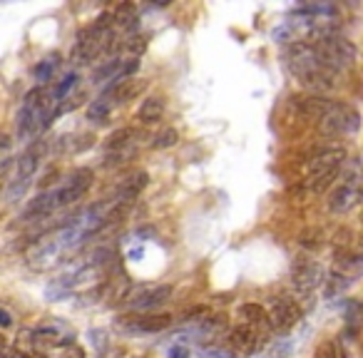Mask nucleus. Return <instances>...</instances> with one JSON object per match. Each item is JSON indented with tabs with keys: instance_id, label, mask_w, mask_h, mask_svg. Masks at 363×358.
Returning <instances> with one entry per match:
<instances>
[{
	"instance_id": "f257e3e1",
	"label": "nucleus",
	"mask_w": 363,
	"mask_h": 358,
	"mask_svg": "<svg viewBox=\"0 0 363 358\" xmlns=\"http://www.w3.org/2000/svg\"><path fill=\"white\" fill-rule=\"evenodd\" d=\"M286 65H289L294 78H296L306 90H311L314 95H321V92L333 87L336 72L329 70V67L321 63L316 47H314L311 43H298V45L289 47V52H286Z\"/></svg>"
},
{
	"instance_id": "f03ea898",
	"label": "nucleus",
	"mask_w": 363,
	"mask_h": 358,
	"mask_svg": "<svg viewBox=\"0 0 363 358\" xmlns=\"http://www.w3.org/2000/svg\"><path fill=\"white\" fill-rule=\"evenodd\" d=\"M55 102L52 95H47L45 90H30L20 104V115H18V135L20 137H30L38 130H43L45 124L52 122L50 115V104Z\"/></svg>"
},
{
	"instance_id": "7ed1b4c3",
	"label": "nucleus",
	"mask_w": 363,
	"mask_h": 358,
	"mask_svg": "<svg viewBox=\"0 0 363 358\" xmlns=\"http://www.w3.org/2000/svg\"><path fill=\"white\" fill-rule=\"evenodd\" d=\"M314 47H316L321 63L333 72L346 70V67H351L353 65V60H356V47L336 33L329 35V38H324V40H318V43H314Z\"/></svg>"
},
{
	"instance_id": "20e7f679",
	"label": "nucleus",
	"mask_w": 363,
	"mask_h": 358,
	"mask_svg": "<svg viewBox=\"0 0 363 358\" xmlns=\"http://www.w3.org/2000/svg\"><path fill=\"white\" fill-rule=\"evenodd\" d=\"M172 299L169 284H140L124 293V306L130 311H152Z\"/></svg>"
},
{
	"instance_id": "39448f33",
	"label": "nucleus",
	"mask_w": 363,
	"mask_h": 358,
	"mask_svg": "<svg viewBox=\"0 0 363 358\" xmlns=\"http://www.w3.org/2000/svg\"><path fill=\"white\" fill-rule=\"evenodd\" d=\"M358 124H361L358 110H353V107L346 102H333L331 112L318 122V127H321L324 135L338 137V135H351V132H356Z\"/></svg>"
},
{
	"instance_id": "423d86ee",
	"label": "nucleus",
	"mask_w": 363,
	"mask_h": 358,
	"mask_svg": "<svg viewBox=\"0 0 363 358\" xmlns=\"http://www.w3.org/2000/svg\"><path fill=\"white\" fill-rule=\"evenodd\" d=\"M95 182V172L87 170V167H80V170L70 172L65 177V182L55 189V199H58V207H70V204L80 202L87 189Z\"/></svg>"
},
{
	"instance_id": "0eeeda50",
	"label": "nucleus",
	"mask_w": 363,
	"mask_h": 358,
	"mask_svg": "<svg viewBox=\"0 0 363 358\" xmlns=\"http://www.w3.org/2000/svg\"><path fill=\"white\" fill-rule=\"evenodd\" d=\"M301 319V309L296 306V301L294 299H274L272 301V309H269V326H272L276 333H286L292 331L294 326L298 324Z\"/></svg>"
},
{
	"instance_id": "6e6552de",
	"label": "nucleus",
	"mask_w": 363,
	"mask_h": 358,
	"mask_svg": "<svg viewBox=\"0 0 363 358\" xmlns=\"http://www.w3.org/2000/svg\"><path fill=\"white\" fill-rule=\"evenodd\" d=\"M346 162V150L344 147H329L321 150L316 157H311L309 162V179H318L326 175H338L341 164Z\"/></svg>"
},
{
	"instance_id": "1a4fd4ad",
	"label": "nucleus",
	"mask_w": 363,
	"mask_h": 358,
	"mask_svg": "<svg viewBox=\"0 0 363 358\" xmlns=\"http://www.w3.org/2000/svg\"><path fill=\"white\" fill-rule=\"evenodd\" d=\"M292 279H294V287H296L298 291L311 293L314 289H318L324 284V269L311 259H301L294 264Z\"/></svg>"
},
{
	"instance_id": "9d476101",
	"label": "nucleus",
	"mask_w": 363,
	"mask_h": 358,
	"mask_svg": "<svg viewBox=\"0 0 363 358\" xmlns=\"http://www.w3.org/2000/svg\"><path fill=\"white\" fill-rule=\"evenodd\" d=\"M175 316L172 313H135V316H124L122 324L132 331H142V333H160L167 331L172 326Z\"/></svg>"
},
{
	"instance_id": "9b49d317",
	"label": "nucleus",
	"mask_w": 363,
	"mask_h": 358,
	"mask_svg": "<svg viewBox=\"0 0 363 358\" xmlns=\"http://www.w3.org/2000/svg\"><path fill=\"white\" fill-rule=\"evenodd\" d=\"M358 202H363V189L351 187V184H338L329 197V212L331 214H346L356 207Z\"/></svg>"
},
{
	"instance_id": "f8f14e48",
	"label": "nucleus",
	"mask_w": 363,
	"mask_h": 358,
	"mask_svg": "<svg viewBox=\"0 0 363 358\" xmlns=\"http://www.w3.org/2000/svg\"><path fill=\"white\" fill-rule=\"evenodd\" d=\"M67 249H65V244L60 241V236L58 239H52V241H45V244H40V247H35V251L30 254V267L33 269H38V271H45V269H50V267H55L58 264V259L63 254H65Z\"/></svg>"
},
{
	"instance_id": "ddd939ff",
	"label": "nucleus",
	"mask_w": 363,
	"mask_h": 358,
	"mask_svg": "<svg viewBox=\"0 0 363 358\" xmlns=\"http://www.w3.org/2000/svg\"><path fill=\"white\" fill-rule=\"evenodd\" d=\"M256 344H259V339H256L254 326L241 324V326H236L232 333H229V351H232L236 358L252 356V353L256 351Z\"/></svg>"
},
{
	"instance_id": "4468645a",
	"label": "nucleus",
	"mask_w": 363,
	"mask_h": 358,
	"mask_svg": "<svg viewBox=\"0 0 363 358\" xmlns=\"http://www.w3.org/2000/svg\"><path fill=\"white\" fill-rule=\"evenodd\" d=\"M58 209V199H55V189L52 192H43L35 199L28 202V207L23 209V222H43Z\"/></svg>"
},
{
	"instance_id": "2eb2a0df",
	"label": "nucleus",
	"mask_w": 363,
	"mask_h": 358,
	"mask_svg": "<svg viewBox=\"0 0 363 358\" xmlns=\"http://www.w3.org/2000/svg\"><path fill=\"white\" fill-rule=\"evenodd\" d=\"M147 172H132L130 177H124L122 182L117 184L115 189V197H112V202L117 204H130L135 197H140L144 187H147Z\"/></svg>"
},
{
	"instance_id": "dca6fc26",
	"label": "nucleus",
	"mask_w": 363,
	"mask_h": 358,
	"mask_svg": "<svg viewBox=\"0 0 363 358\" xmlns=\"http://www.w3.org/2000/svg\"><path fill=\"white\" fill-rule=\"evenodd\" d=\"M333 102H336V100H326L324 95H301V98L294 100V104H296V110L301 112V115L318 120V122L329 115Z\"/></svg>"
},
{
	"instance_id": "f3484780",
	"label": "nucleus",
	"mask_w": 363,
	"mask_h": 358,
	"mask_svg": "<svg viewBox=\"0 0 363 358\" xmlns=\"http://www.w3.org/2000/svg\"><path fill=\"white\" fill-rule=\"evenodd\" d=\"M140 135H142V132L137 130V127H120V130H115L107 139H104L102 150L107 152V155L127 152L130 150V144L135 142V139H140Z\"/></svg>"
},
{
	"instance_id": "a211bd4d",
	"label": "nucleus",
	"mask_w": 363,
	"mask_h": 358,
	"mask_svg": "<svg viewBox=\"0 0 363 358\" xmlns=\"http://www.w3.org/2000/svg\"><path fill=\"white\" fill-rule=\"evenodd\" d=\"M43 152H45V142H35L18 157V179H30L38 172Z\"/></svg>"
},
{
	"instance_id": "6ab92c4d",
	"label": "nucleus",
	"mask_w": 363,
	"mask_h": 358,
	"mask_svg": "<svg viewBox=\"0 0 363 358\" xmlns=\"http://www.w3.org/2000/svg\"><path fill=\"white\" fill-rule=\"evenodd\" d=\"M162 115H164V98H157V95L144 100V102L140 104V110H137V120H140L142 124L160 122Z\"/></svg>"
},
{
	"instance_id": "aec40b11",
	"label": "nucleus",
	"mask_w": 363,
	"mask_h": 358,
	"mask_svg": "<svg viewBox=\"0 0 363 358\" xmlns=\"http://www.w3.org/2000/svg\"><path fill=\"white\" fill-rule=\"evenodd\" d=\"M224 328H227V316H224V313H212V316L199 319V328H197V333L204 336V339H214V336H219Z\"/></svg>"
},
{
	"instance_id": "412c9836",
	"label": "nucleus",
	"mask_w": 363,
	"mask_h": 358,
	"mask_svg": "<svg viewBox=\"0 0 363 358\" xmlns=\"http://www.w3.org/2000/svg\"><path fill=\"white\" fill-rule=\"evenodd\" d=\"M239 319H244L247 326H264L269 324V311L264 306H259V304H241Z\"/></svg>"
},
{
	"instance_id": "4be33fe9",
	"label": "nucleus",
	"mask_w": 363,
	"mask_h": 358,
	"mask_svg": "<svg viewBox=\"0 0 363 358\" xmlns=\"http://www.w3.org/2000/svg\"><path fill=\"white\" fill-rule=\"evenodd\" d=\"M110 112H112V102L107 98H100L87 107V120L95 124H104L110 120Z\"/></svg>"
},
{
	"instance_id": "5701e85b",
	"label": "nucleus",
	"mask_w": 363,
	"mask_h": 358,
	"mask_svg": "<svg viewBox=\"0 0 363 358\" xmlns=\"http://www.w3.org/2000/svg\"><path fill=\"white\" fill-rule=\"evenodd\" d=\"M112 20H115L120 27H132L135 25V20H137V8L132 5V3H120V5L115 8Z\"/></svg>"
},
{
	"instance_id": "b1692460",
	"label": "nucleus",
	"mask_w": 363,
	"mask_h": 358,
	"mask_svg": "<svg viewBox=\"0 0 363 358\" xmlns=\"http://www.w3.org/2000/svg\"><path fill=\"white\" fill-rule=\"evenodd\" d=\"M314 358H346L344 353V346H341V341H324V344L318 346L316 353H314Z\"/></svg>"
},
{
	"instance_id": "393cba45",
	"label": "nucleus",
	"mask_w": 363,
	"mask_h": 358,
	"mask_svg": "<svg viewBox=\"0 0 363 358\" xmlns=\"http://www.w3.org/2000/svg\"><path fill=\"white\" fill-rule=\"evenodd\" d=\"M177 139H179V132H177L175 127H164L162 132H157L155 135L152 147H155V150H167V147H175Z\"/></svg>"
},
{
	"instance_id": "a878e982",
	"label": "nucleus",
	"mask_w": 363,
	"mask_h": 358,
	"mask_svg": "<svg viewBox=\"0 0 363 358\" xmlns=\"http://www.w3.org/2000/svg\"><path fill=\"white\" fill-rule=\"evenodd\" d=\"M289 356H292V341L279 339V341H274V344L266 348L261 358H289Z\"/></svg>"
},
{
	"instance_id": "bb28decb",
	"label": "nucleus",
	"mask_w": 363,
	"mask_h": 358,
	"mask_svg": "<svg viewBox=\"0 0 363 358\" xmlns=\"http://www.w3.org/2000/svg\"><path fill=\"white\" fill-rule=\"evenodd\" d=\"M75 85H78V75H75V72H70V75H65V80H63V82L55 87V92H52V100H55V102H63V100L67 98V92H70Z\"/></svg>"
},
{
	"instance_id": "cd10ccee",
	"label": "nucleus",
	"mask_w": 363,
	"mask_h": 358,
	"mask_svg": "<svg viewBox=\"0 0 363 358\" xmlns=\"http://www.w3.org/2000/svg\"><path fill=\"white\" fill-rule=\"evenodd\" d=\"M28 184H30V179H18V177H15L13 182L8 184V192H6V199H8V202H18L20 197L25 194Z\"/></svg>"
},
{
	"instance_id": "c85d7f7f",
	"label": "nucleus",
	"mask_w": 363,
	"mask_h": 358,
	"mask_svg": "<svg viewBox=\"0 0 363 358\" xmlns=\"http://www.w3.org/2000/svg\"><path fill=\"white\" fill-rule=\"evenodd\" d=\"M52 70H55V58L43 60V63L35 67V78H38V82H47L50 75H52Z\"/></svg>"
},
{
	"instance_id": "c756f323",
	"label": "nucleus",
	"mask_w": 363,
	"mask_h": 358,
	"mask_svg": "<svg viewBox=\"0 0 363 358\" xmlns=\"http://www.w3.org/2000/svg\"><path fill=\"white\" fill-rule=\"evenodd\" d=\"M124 47H127L132 55H140V52H144V47H147V35H132V38L124 43Z\"/></svg>"
},
{
	"instance_id": "7c9ffc66",
	"label": "nucleus",
	"mask_w": 363,
	"mask_h": 358,
	"mask_svg": "<svg viewBox=\"0 0 363 358\" xmlns=\"http://www.w3.org/2000/svg\"><path fill=\"white\" fill-rule=\"evenodd\" d=\"M167 358H189V348L184 344H175L167 348Z\"/></svg>"
},
{
	"instance_id": "2f4dec72",
	"label": "nucleus",
	"mask_w": 363,
	"mask_h": 358,
	"mask_svg": "<svg viewBox=\"0 0 363 358\" xmlns=\"http://www.w3.org/2000/svg\"><path fill=\"white\" fill-rule=\"evenodd\" d=\"M204 358H236L229 348H207Z\"/></svg>"
},
{
	"instance_id": "473e14b6",
	"label": "nucleus",
	"mask_w": 363,
	"mask_h": 358,
	"mask_svg": "<svg viewBox=\"0 0 363 358\" xmlns=\"http://www.w3.org/2000/svg\"><path fill=\"white\" fill-rule=\"evenodd\" d=\"M0 324L10 326V313H8V309H3V311H0Z\"/></svg>"
},
{
	"instance_id": "72a5a7b5",
	"label": "nucleus",
	"mask_w": 363,
	"mask_h": 358,
	"mask_svg": "<svg viewBox=\"0 0 363 358\" xmlns=\"http://www.w3.org/2000/svg\"><path fill=\"white\" fill-rule=\"evenodd\" d=\"M6 358H28V356L20 351H6Z\"/></svg>"
},
{
	"instance_id": "f704fd0d",
	"label": "nucleus",
	"mask_w": 363,
	"mask_h": 358,
	"mask_svg": "<svg viewBox=\"0 0 363 358\" xmlns=\"http://www.w3.org/2000/svg\"><path fill=\"white\" fill-rule=\"evenodd\" d=\"M361 222H363V214H361Z\"/></svg>"
}]
</instances>
